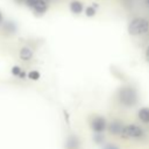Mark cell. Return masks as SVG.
Here are the masks:
<instances>
[{"mask_svg": "<svg viewBox=\"0 0 149 149\" xmlns=\"http://www.w3.org/2000/svg\"><path fill=\"white\" fill-rule=\"evenodd\" d=\"M123 129V125L119 121V120H114L108 125V132L112 135H119L122 133Z\"/></svg>", "mask_w": 149, "mask_h": 149, "instance_id": "obj_6", "label": "cell"}, {"mask_svg": "<svg viewBox=\"0 0 149 149\" xmlns=\"http://www.w3.org/2000/svg\"><path fill=\"white\" fill-rule=\"evenodd\" d=\"M83 9H84V5L79 0H73V1L70 2V10L73 14L78 15V14H80L83 12Z\"/></svg>", "mask_w": 149, "mask_h": 149, "instance_id": "obj_7", "label": "cell"}, {"mask_svg": "<svg viewBox=\"0 0 149 149\" xmlns=\"http://www.w3.org/2000/svg\"><path fill=\"white\" fill-rule=\"evenodd\" d=\"M2 20H3V17H2V14H1V12H0V24L2 23Z\"/></svg>", "mask_w": 149, "mask_h": 149, "instance_id": "obj_20", "label": "cell"}, {"mask_svg": "<svg viewBox=\"0 0 149 149\" xmlns=\"http://www.w3.org/2000/svg\"><path fill=\"white\" fill-rule=\"evenodd\" d=\"M3 29L6 31H8V33H14L15 31V26H14L13 22H7V23H5Z\"/></svg>", "mask_w": 149, "mask_h": 149, "instance_id": "obj_12", "label": "cell"}, {"mask_svg": "<svg viewBox=\"0 0 149 149\" xmlns=\"http://www.w3.org/2000/svg\"><path fill=\"white\" fill-rule=\"evenodd\" d=\"M21 69H20V66H13L12 68V73L14 74V76H16V77H19V74L21 73Z\"/></svg>", "mask_w": 149, "mask_h": 149, "instance_id": "obj_14", "label": "cell"}, {"mask_svg": "<svg viewBox=\"0 0 149 149\" xmlns=\"http://www.w3.org/2000/svg\"><path fill=\"white\" fill-rule=\"evenodd\" d=\"M118 99L119 101L127 107H132L137 104L139 101V94L137 91L132 86H123L118 92Z\"/></svg>", "mask_w": 149, "mask_h": 149, "instance_id": "obj_1", "label": "cell"}, {"mask_svg": "<svg viewBox=\"0 0 149 149\" xmlns=\"http://www.w3.org/2000/svg\"><path fill=\"white\" fill-rule=\"evenodd\" d=\"M33 55H34L33 50L30 48H28V47H23L20 50V58L22 61H29V59H31L33 58Z\"/></svg>", "mask_w": 149, "mask_h": 149, "instance_id": "obj_8", "label": "cell"}, {"mask_svg": "<svg viewBox=\"0 0 149 149\" xmlns=\"http://www.w3.org/2000/svg\"><path fill=\"white\" fill-rule=\"evenodd\" d=\"M149 30V22L143 17H135L128 24V33L132 36L146 34Z\"/></svg>", "mask_w": 149, "mask_h": 149, "instance_id": "obj_2", "label": "cell"}, {"mask_svg": "<svg viewBox=\"0 0 149 149\" xmlns=\"http://www.w3.org/2000/svg\"><path fill=\"white\" fill-rule=\"evenodd\" d=\"M92 6H93V7L95 8V9H97V8H99V3H97V2H94V3H92Z\"/></svg>", "mask_w": 149, "mask_h": 149, "instance_id": "obj_19", "label": "cell"}, {"mask_svg": "<svg viewBox=\"0 0 149 149\" xmlns=\"http://www.w3.org/2000/svg\"><path fill=\"white\" fill-rule=\"evenodd\" d=\"M139 119L144 123H149V107H142L139 111Z\"/></svg>", "mask_w": 149, "mask_h": 149, "instance_id": "obj_10", "label": "cell"}, {"mask_svg": "<svg viewBox=\"0 0 149 149\" xmlns=\"http://www.w3.org/2000/svg\"><path fill=\"white\" fill-rule=\"evenodd\" d=\"M91 128L94 133H102L107 128V121L104 116H95L91 121Z\"/></svg>", "mask_w": 149, "mask_h": 149, "instance_id": "obj_5", "label": "cell"}, {"mask_svg": "<svg viewBox=\"0 0 149 149\" xmlns=\"http://www.w3.org/2000/svg\"><path fill=\"white\" fill-rule=\"evenodd\" d=\"M79 144H80V142H79L78 137L74 136V135H72L66 141V149H78L79 148Z\"/></svg>", "mask_w": 149, "mask_h": 149, "instance_id": "obj_9", "label": "cell"}, {"mask_svg": "<svg viewBox=\"0 0 149 149\" xmlns=\"http://www.w3.org/2000/svg\"><path fill=\"white\" fill-rule=\"evenodd\" d=\"M121 135L123 139H139V137L143 136V129L137 125L123 126Z\"/></svg>", "mask_w": 149, "mask_h": 149, "instance_id": "obj_3", "label": "cell"}, {"mask_svg": "<svg viewBox=\"0 0 149 149\" xmlns=\"http://www.w3.org/2000/svg\"><path fill=\"white\" fill-rule=\"evenodd\" d=\"M28 77H29L30 79H33V80H37V79H40L41 74H40L38 71H30V72L28 73Z\"/></svg>", "mask_w": 149, "mask_h": 149, "instance_id": "obj_13", "label": "cell"}, {"mask_svg": "<svg viewBox=\"0 0 149 149\" xmlns=\"http://www.w3.org/2000/svg\"><path fill=\"white\" fill-rule=\"evenodd\" d=\"M97 135L94 136V142H97V143H101L102 141H104V136L101 135V133H95Z\"/></svg>", "mask_w": 149, "mask_h": 149, "instance_id": "obj_15", "label": "cell"}, {"mask_svg": "<svg viewBox=\"0 0 149 149\" xmlns=\"http://www.w3.org/2000/svg\"><path fill=\"white\" fill-rule=\"evenodd\" d=\"M146 59L149 62V47L147 48V51H146Z\"/></svg>", "mask_w": 149, "mask_h": 149, "instance_id": "obj_17", "label": "cell"}, {"mask_svg": "<svg viewBox=\"0 0 149 149\" xmlns=\"http://www.w3.org/2000/svg\"><path fill=\"white\" fill-rule=\"evenodd\" d=\"M95 13H97V9H95L93 6H87V7L85 8V15H86L87 17H93V16L95 15Z\"/></svg>", "mask_w": 149, "mask_h": 149, "instance_id": "obj_11", "label": "cell"}, {"mask_svg": "<svg viewBox=\"0 0 149 149\" xmlns=\"http://www.w3.org/2000/svg\"><path fill=\"white\" fill-rule=\"evenodd\" d=\"M102 149H120L118 146H115V144H113V143H107Z\"/></svg>", "mask_w": 149, "mask_h": 149, "instance_id": "obj_16", "label": "cell"}, {"mask_svg": "<svg viewBox=\"0 0 149 149\" xmlns=\"http://www.w3.org/2000/svg\"><path fill=\"white\" fill-rule=\"evenodd\" d=\"M147 2H148V5H149V0H147Z\"/></svg>", "mask_w": 149, "mask_h": 149, "instance_id": "obj_21", "label": "cell"}, {"mask_svg": "<svg viewBox=\"0 0 149 149\" xmlns=\"http://www.w3.org/2000/svg\"><path fill=\"white\" fill-rule=\"evenodd\" d=\"M26 3L37 15H43L48 10V3L45 0H26Z\"/></svg>", "mask_w": 149, "mask_h": 149, "instance_id": "obj_4", "label": "cell"}, {"mask_svg": "<svg viewBox=\"0 0 149 149\" xmlns=\"http://www.w3.org/2000/svg\"><path fill=\"white\" fill-rule=\"evenodd\" d=\"M19 77H20V78H24V77H26V72H24V71H21V73L19 74Z\"/></svg>", "mask_w": 149, "mask_h": 149, "instance_id": "obj_18", "label": "cell"}]
</instances>
